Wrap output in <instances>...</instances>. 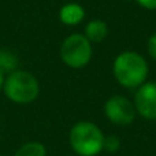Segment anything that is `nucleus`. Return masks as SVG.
<instances>
[{"instance_id":"5","label":"nucleus","mask_w":156,"mask_h":156,"mask_svg":"<svg viewBox=\"0 0 156 156\" xmlns=\"http://www.w3.org/2000/svg\"><path fill=\"white\" fill-rule=\"evenodd\" d=\"M104 114L107 119L118 126H129L136 119L134 104L125 96H111L104 104Z\"/></svg>"},{"instance_id":"7","label":"nucleus","mask_w":156,"mask_h":156,"mask_svg":"<svg viewBox=\"0 0 156 156\" xmlns=\"http://www.w3.org/2000/svg\"><path fill=\"white\" fill-rule=\"evenodd\" d=\"M85 18V10L78 3H67L59 11V19L67 26H76Z\"/></svg>"},{"instance_id":"13","label":"nucleus","mask_w":156,"mask_h":156,"mask_svg":"<svg viewBox=\"0 0 156 156\" xmlns=\"http://www.w3.org/2000/svg\"><path fill=\"white\" fill-rule=\"evenodd\" d=\"M136 2L145 10H156V0H136Z\"/></svg>"},{"instance_id":"8","label":"nucleus","mask_w":156,"mask_h":156,"mask_svg":"<svg viewBox=\"0 0 156 156\" xmlns=\"http://www.w3.org/2000/svg\"><path fill=\"white\" fill-rule=\"evenodd\" d=\"M108 34V26L101 19H92L85 26V37L90 43H100Z\"/></svg>"},{"instance_id":"12","label":"nucleus","mask_w":156,"mask_h":156,"mask_svg":"<svg viewBox=\"0 0 156 156\" xmlns=\"http://www.w3.org/2000/svg\"><path fill=\"white\" fill-rule=\"evenodd\" d=\"M147 51H148L149 56L156 60V33L149 36L148 41H147Z\"/></svg>"},{"instance_id":"2","label":"nucleus","mask_w":156,"mask_h":156,"mask_svg":"<svg viewBox=\"0 0 156 156\" xmlns=\"http://www.w3.org/2000/svg\"><path fill=\"white\" fill-rule=\"evenodd\" d=\"M69 141L78 156H96L103 151L104 134L96 123L81 121L71 127Z\"/></svg>"},{"instance_id":"16","label":"nucleus","mask_w":156,"mask_h":156,"mask_svg":"<svg viewBox=\"0 0 156 156\" xmlns=\"http://www.w3.org/2000/svg\"><path fill=\"white\" fill-rule=\"evenodd\" d=\"M0 156H3V155H0Z\"/></svg>"},{"instance_id":"4","label":"nucleus","mask_w":156,"mask_h":156,"mask_svg":"<svg viewBox=\"0 0 156 156\" xmlns=\"http://www.w3.org/2000/svg\"><path fill=\"white\" fill-rule=\"evenodd\" d=\"M92 43L83 34L74 33L65 38L60 45V58L71 69H82L92 59Z\"/></svg>"},{"instance_id":"3","label":"nucleus","mask_w":156,"mask_h":156,"mask_svg":"<svg viewBox=\"0 0 156 156\" xmlns=\"http://www.w3.org/2000/svg\"><path fill=\"white\" fill-rule=\"evenodd\" d=\"M3 92L5 97L16 104H30L38 97L40 85L37 78L29 71L15 70L4 78Z\"/></svg>"},{"instance_id":"11","label":"nucleus","mask_w":156,"mask_h":156,"mask_svg":"<svg viewBox=\"0 0 156 156\" xmlns=\"http://www.w3.org/2000/svg\"><path fill=\"white\" fill-rule=\"evenodd\" d=\"M121 148V140L116 136H104V141H103V149L110 154H114Z\"/></svg>"},{"instance_id":"6","label":"nucleus","mask_w":156,"mask_h":156,"mask_svg":"<svg viewBox=\"0 0 156 156\" xmlns=\"http://www.w3.org/2000/svg\"><path fill=\"white\" fill-rule=\"evenodd\" d=\"M136 112L144 119L156 121V82H144L134 94Z\"/></svg>"},{"instance_id":"15","label":"nucleus","mask_w":156,"mask_h":156,"mask_svg":"<svg viewBox=\"0 0 156 156\" xmlns=\"http://www.w3.org/2000/svg\"><path fill=\"white\" fill-rule=\"evenodd\" d=\"M0 138H2V136H0Z\"/></svg>"},{"instance_id":"14","label":"nucleus","mask_w":156,"mask_h":156,"mask_svg":"<svg viewBox=\"0 0 156 156\" xmlns=\"http://www.w3.org/2000/svg\"><path fill=\"white\" fill-rule=\"evenodd\" d=\"M3 83H4V76L0 73V90L3 89Z\"/></svg>"},{"instance_id":"10","label":"nucleus","mask_w":156,"mask_h":156,"mask_svg":"<svg viewBox=\"0 0 156 156\" xmlns=\"http://www.w3.org/2000/svg\"><path fill=\"white\" fill-rule=\"evenodd\" d=\"M16 66H18V58L7 49H0V73L3 76L11 74L16 70Z\"/></svg>"},{"instance_id":"1","label":"nucleus","mask_w":156,"mask_h":156,"mask_svg":"<svg viewBox=\"0 0 156 156\" xmlns=\"http://www.w3.org/2000/svg\"><path fill=\"white\" fill-rule=\"evenodd\" d=\"M148 71L149 69L145 58L134 51L121 52L112 65L115 80L127 89L138 88L147 82Z\"/></svg>"},{"instance_id":"9","label":"nucleus","mask_w":156,"mask_h":156,"mask_svg":"<svg viewBox=\"0 0 156 156\" xmlns=\"http://www.w3.org/2000/svg\"><path fill=\"white\" fill-rule=\"evenodd\" d=\"M14 156H47V148L43 143L29 141L19 147Z\"/></svg>"}]
</instances>
